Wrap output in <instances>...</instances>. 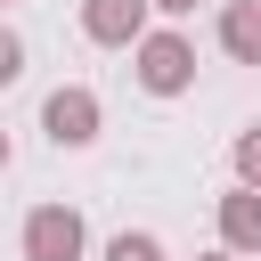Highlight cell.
<instances>
[{
  "label": "cell",
  "instance_id": "obj_1",
  "mask_svg": "<svg viewBox=\"0 0 261 261\" xmlns=\"http://www.w3.org/2000/svg\"><path fill=\"white\" fill-rule=\"evenodd\" d=\"M130 57H139V90H147V98H179V90H196V41H188V33L163 24V33H147Z\"/></svg>",
  "mask_w": 261,
  "mask_h": 261
},
{
  "label": "cell",
  "instance_id": "obj_2",
  "mask_svg": "<svg viewBox=\"0 0 261 261\" xmlns=\"http://www.w3.org/2000/svg\"><path fill=\"white\" fill-rule=\"evenodd\" d=\"M16 245H24V261H82L90 228H82V212H73V204H33Z\"/></svg>",
  "mask_w": 261,
  "mask_h": 261
},
{
  "label": "cell",
  "instance_id": "obj_3",
  "mask_svg": "<svg viewBox=\"0 0 261 261\" xmlns=\"http://www.w3.org/2000/svg\"><path fill=\"white\" fill-rule=\"evenodd\" d=\"M98 122H106V114H98V90H82V82H65V90L41 98V130H49L57 147H90Z\"/></svg>",
  "mask_w": 261,
  "mask_h": 261
},
{
  "label": "cell",
  "instance_id": "obj_4",
  "mask_svg": "<svg viewBox=\"0 0 261 261\" xmlns=\"http://www.w3.org/2000/svg\"><path fill=\"white\" fill-rule=\"evenodd\" d=\"M147 8H155V0H82V33H90L98 49H139V41L155 33Z\"/></svg>",
  "mask_w": 261,
  "mask_h": 261
},
{
  "label": "cell",
  "instance_id": "obj_5",
  "mask_svg": "<svg viewBox=\"0 0 261 261\" xmlns=\"http://www.w3.org/2000/svg\"><path fill=\"white\" fill-rule=\"evenodd\" d=\"M220 253H261V188H228L220 196Z\"/></svg>",
  "mask_w": 261,
  "mask_h": 261
},
{
  "label": "cell",
  "instance_id": "obj_6",
  "mask_svg": "<svg viewBox=\"0 0 261 261\" xmlns=\"http://www.w3.org/2000/svg\"><path fill=\"white\" fill-rule=\"evenodd\" d=\"M220 57L261 65V0H228L220 8Z\"/></svg>",
  "mask_w": 261,
  "mask_h": 261
},
{
  "label": "cell",
  "instance_id": "obj_7",
  "mask_svg": "<svg viewBox=\"0 0 261 261\" xmlns=\"http://www.w3.org/2000/svg\"><path fill=\"white\" fill-rule=\"evenodd\" d=\"M106 261H163V237H147V228H122V237H106Z\"/></svg>",
  "mask_w": 261,
  "mask_h": 261
},
{
  "label": "cell",
  "instance_id": "obj_8",
  "mask_svg": "<svg viewBox=\"0 0 261 261\" xmlns=\"http://www.w3.org/2000/svg\"><path fill=\"white\" fill-rule=\"evenodd\" d=\"M228 163H237V188H261V122H253V130H237Z\"/></svg>",
  "mask_w": 261,
  "mask_h": 261
},
{
  "label": "cell",
  "instance_id": "obj_9",
  "mask_svg": "<svg viewBox=\"0 0 261 261\" xmlns=\"http://www.w3.org/2000/svg\"><path fill=\"white\" fill-rule=\"evenodd\" d=\"M24 73V33H0V82Z\"/></svg>",
  "mask_w": 261,
  "mask_h": 261
},
{
  "label": "cell",
  "instance_id": "obj_10",
  "mask_svg": "<svg viewBox=\"0 0 261 261\" xmlns=\"http://www.w3.org/2000/svg\"><path fill=\"white\" fill-rule=\"evenodd\" d=\"M188 8H196V0H155V16H188Z\"/></svg>",
  "mask_w": 261,
  "mask_h": 261
},
{
  "label": "cell",
  "instance_id": "obj_11",
  "mask_svg": "<svg viewBox=\"0 0 261 261\" xmlns=\"http://www.w3.org/2000/svg\"><path fill=\"white\" fill-rule=\"evenodd\" d=\"M204 261H237V253H204Z\"/></svg>",
  "mask_w": 261,
  "mask_h": 261
}]
</instances>
